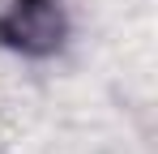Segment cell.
<instances>
[{
  "mask_svg": "<svg viewBox=\"0 0 158 154\" xmlns=\"http://www.w3.org/2000/svg\"><path fill=\"white\" fill-rule=\"evenodd\" d=\"M64 34L69 22L60 0H9V9L0 13V43L34 60L56 56L64 47Z\"/></svg>",
  "mask_w": 158,
  "mask_h": 154,
  "instance_id": "1",
  "label": "cell"
}]
</instances>
